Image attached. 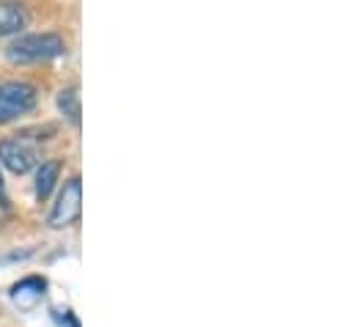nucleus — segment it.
I'll return each mask as SVG.
<instances>
[{"mask_svg": "<svg viewBox=\"0 0 354 327\" xmlns=\"http://www.w3.org/2000/svg\"><path fill=\"white\" fill-rule=\"evenodd\" d=\"M66 55V42L55 33H30L19 36L6 47V58L11 64H44Z\"/></svg>", "mask_w": 354, "mask_h": 327, "instance_id": "obj_1", "label": "nucleus"}, {"mask_svg": "<svg viewBox=\"0 0 354 327\" xmlns=\"http://www.w3.org/2000/svg\"><path fill=\"white\" fill-rule=\"evenodd\" d=\"M36 107V88L30 82H0V124H8Z\"/></svg>", "mask_w": 354, "mask_h": 327, "instance_id": "obj_2", "label": "nucleus"}, {"mask_svg": "<svg viewBox=\"0 0 354 327\" xmlns=\"http://www.w3.org/2000/svg\"><path fill=\"white\" fill-rule=\"evenodd\" d=\"M80 209H83V182H80V176H72L64 184V190H61L47 223L53 229H66L80 218Z\"/></svg>", "mask_w": 354, "mask_h": 327, "instance_id": "obj_3", "label": "nucleus"}, {"mask_svg": "<svg viewBox=\"0 0 354 327\" xmlns=\"http://www.w3.org/2000/svg\"><path fill=\"white\" fill-rule=\"evenodd\" d=\"M0 163L6 165L11 173L22 176L30 168H36V149L25 138H8L0 143Z\"/></svg>", "mask_w": 354, "mask_h": 327, "instance_id": "obj_4", "label": "nucleus"}, {"mask_svg": "<svg viewBox=\"0 0 354 327\" xmlns=\"http://www.w3.org/2000/svg\"><path fill=\"white\" fill-rule=\"evenodd\" d=\"M44 289H47V281L39 278V275H30V278H25V281H19V283L11 286V300H14L17 308L28 311V308H33V306L41 303Z\"/></svg>", "mask_w": 354, "mask_h": 327, "instance_id": "obj_5", "label": "nucleus"}, {"mask_svg": "<svg viewBox=\"0 0 354 327\" xmlns=\"http://www.w3.org/2000/svg\"><path fill=\"white\" fill-rule=\"evenodd\" d=\"M28 25V8L17 0H0V36L19 33Z\"/></svg>", "mask_w": 354, "mask_h": 327, "instance_id": "obj_6", "label": "nucleus"}, {"mask_svg": "<svg viewBox=\"0 0 354 327\" xmlns=\"http://www.w3.org/2000/svg\"><path fill=\"white\" fill-rule=\"evenodd\" d=\"M58 173H61V160H50V163L39 165V170H36V198L39 201H44L53 193Z\"/></svg>", "mask_w": 354, "mask_h": 327, "instance_id": "obj_7", "label": "nucleus"}, {"mask_svg": "<svg viewBox=\"0 0 354 327\" xmlns=\"http://www.w3.org/2000/svg\"><path fill=\"white\" fill-rule=\"evenodd\" d=\"M58 110L77 127L80 124V96H77V88H64L58 94Z\"/></svg>", "mask_w": 354, "mask_h": 327, "instance_id": "obj_8", "label": "nucleus"}, {"mask_svg": "<svg viewBox=\"0 0 354 327\" xmlns=\"http://www.w3.org/2000/svg\"><path fill=\"white\" fill-rule=\"evenodd\" d=\"M55 322H58L61 327H80L72 311H55Z\"/></svg>", "mask_w": 354, "mask_h": 327, "instance_id": "obj_9", "label": "nucleus"}, {"mask_svg": "<svg viewBox=\"0 0 354 327\" xmlns=\"http://www.w3.org/2000/svg\"><path fill=\"white\" fill-rule=\"evenodd\" d=\"M0 206L8 209V195H6V184H3V176H0Z\"/></svg>", "mask_w": 354, "mask_h": 327, "instance_id": "obj_10", "label": "nucleus"}]
</instances>
